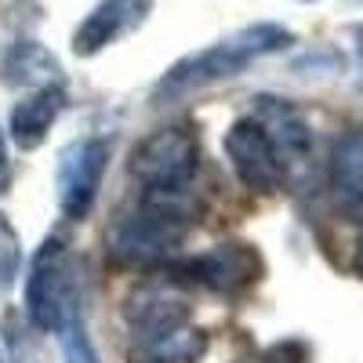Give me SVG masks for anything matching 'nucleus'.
Segmentation results:
<instances>
[{
    "instance_id": "nucleus-11",
    "label": "nucleus",
    "mask_w": 363,
    "mask_h": 363,
    "mask_svg": "<svg viewBox=\"0 0 363 363\" xmlns=\"http://www.w3.org/2000/svg\"><path fill=\"white\" fill-rule=\"evenodd\" d=\"M66 109V87H37L33 95H26L8 120V135L22 153L40 149L55 128V120Z\"/></svg>"
},
{
    "instance_id": "nucleus-1",
    "label": "nucleus",
    "mask_w": 363,
    "mask_h": 363,
    "mask_svg": "<svg viewBox=\"0 0 363 363\" xmlns=\"http://www.w3.org/2000/svg\"><path fill=\"white\" fill-rule=\"evenodd\" d=\"M291 44H294V33L287 26L255 22V26L240 29V33L211 44L203 51H193L186 58H178V62L160 77L153 99L157 102H174L182 95H189V91H200L207 84H218V80H229L236 73H244L251 62H258V58H265V55H277Z\"/></svg>"
},
{
    "instance_id": "nucleus-10",
    "label": "nucleus",
    "mask_w": 363,
    "mask_h": 363,
    "mask_svg": "<svg viewBox=\"0 0 363 363\" xmlns=\"http://www.w3.org/2000/svg\"><path fill=\"white\" fill-rule=\"evenodd\" d=\"M207 330L182 320L153 335H138L135 345L128 349V363H200L207 356Z\"/></svg>"
},
{
    "instance_id": "nucleus-18",
    "label": "nucleus",
    "mask_w": 363,
    "mask_h": 363,
    "mask_svg": "<svg viewBox=\"0 0 363 363\" xmlns=\"http://www.w3.org/2000/svg\"><path fill=\"white\" fill-rule=\"evenodd\" d=\"M8 167H11V157H8V142H4V131H0V189L8 182Z\"/></svg>"
},
{
    "instance_id": "nucleus-7",
    "label": "nucleus",
    "mask_w": 363,
    "mask_h": 363,
    "mask_svg": "<svg viewBox=\"0 0 363 363\" xmlns=\"http://www.w3.org/2000/svg\"><path fill=\"white\" fill-rule=\"evenodd\" d=\"M106 167H109L106 138H80L62 149V157H58V207L69 222H84L91 215Z\"/></svg>"
},
{
    "instance_id": "nucleus-17",
    "label": "nucleus",
    "mask_w": 363,
    "mask_h": 363,
    "mask_svg": "<svg viewBox=\"0 0 363 363\" xmlns=\"http://www.w3.org/2000/svg\"><path fill=\"white\" fill-rule=\"evenodd\" d=\"M269 363H309V345L287 338V342L269 349Z\"/></svg>"
},
{
    "instance_id": "nucleus-19",
    "label": "nucleus",
    "mask_w": 363,
    "mask_h": 363,
    "mask_svg": "<svg viewBox=\"0 0 363 363\" xmlns=\"http://www.w3.org/2000/svg\"><path fill=\"white\" fill-rule=\"evenodd\" d=\"M352 272L363 280V229L356 233V247H352Z\"/></svg>"
},
{
    "instance_id": "nucleus-20",
    "label": "nucleus",
    "mask_w": 363,
    "mask_h": 363,
    "mask_svg": "<svg viewBox=\"0 0 363 363\" xmlns=\"http://www.w3.org/2000/svg\"><path fill=\"white\" fill-rule=\"evenodd\" d=\"M356 51H359V62H363V29L356 33Z\"/></svg>"
},
{
    "instance_id": "nucleus-6",
    "label": "nucleus",
    "mask_w": 363,
    "mask_h": 363,
    "mask_svg": "<svg viewBox=\"0 0 363 363\" xmlns=\"http://www.w3.org/2000/svg\"><path fill=\"white\" fill-rule=\"evenodd\" d=\"M225 157L251 193H277L287 182V157L258 116H244L225 131Z\"/></svg>"
},
{
    "instance_id": "nucleus-4",
    "label": "nucleus",
    "mask_w": 363,
    "mask_h": 363,
    "mask_svg": "<svg viewBox=\"0 0 363 363\" xmlns=\"http://www.w3.org/2000/svg\"><path fill=\"white\" fill-rule=\"evenodd\" d=\"M128 171L142 182L145 193L186 189L200 171V135L186 124H171L145 135L128 157Z\"/></svg>"
},
{
    "instance_id": "nucleus-15",
    "label": "nucleus",
    "mask_w": 363,
    "mask_h": 363,
    "mask_svg": "<svg viewBox=\"0 0 363 363\" xmlns=\"http://www.w3.org/2000/svg\"><path fill=\"white\" fill-rule=\"evenodd\" d=\"M55 335H58V345H62L66 363H102V359H99V352H95V345H91V335H87L84 316H77V320L62 323V327L55 330Z\"/></svg>"
},
{
    "instance_id": "nucleus-21",
    "label": "nucleus",
    "mask_w": 363,
    "mask_h": 363,
    "mask_svg": "<svg viewBox=\"0 0 363 363\" xmlns=\"http://www.w3.org/2000/svg\"><path fill=\"white\" fill-rule=\"evenodd\" d=\"M301 4H313V0H301Z\"/></svg>"
},
{
    "instance_id": "nucleus-5",
    "label": "nucleus",
    "mask_w": 363,
    "mask_h": 363,
    "mask_svg": "<svg viewBox=\"0 0 363 363\" xmlns=\"http://www.w3.org/2000/svg\"><path fill=\"white\" fill-rule=\"evenodd\" d=\"M171 272L189 284H200L203 291L218 298H240L265 280V258L247 240H225V244L211 247L203 255H193L186 262L171 265Z\"/></svg>"
},
{
    "instance_id": "nucleus-2",
    "label": "nucleus",
    "mask_w": 363,
    "mask_h": 363,
    "mask_svg": "<svg viewBox=\"0 0 363 363\" xmlns=\"http://www.w3.org/2000/svg\"><path fill=\"white\" fill-rule=\"evenodd\" d=\"M182 193H149L138 207L116 215L106 229V251L116 265H160L186 240L189 211L182 207Z\"/></svg>"
},
{
    "instance_id": "nucleus-8",
    "label": "nucleus",
    "mask_w": 363,
    "mask_h": 363,
    "mask_svg": "<svg viewBox=\"0 0 363 363\" xmlns=\"http://www.w3.org/2000/svg\"><path fill=\"white\" fill-rule=\"evenodd\" d=\"M149 15H153V0H99L73 29V55L77 58L102 55L109 44L142 29Z\"/></svg>"
},
{
    "instance_id": "nucleus-3",
    "label": "nucleus",
    "mask_w": 363,
    "mask_h": 363,
    "mask_svg": "<svg viewBox=\"0 0 363 363\" xmlns=\"http://www.w3.org/2000/svg\"><path fill=\"white\" fill-rule=\"evenodd\" d=\"M26 313L37 330L55 335L62 323L84 316V298L77 280V262L66 247V240L48 236L33 255L26 280Z\"/></svg>"
},
{
    "instance_id": "nucleus-12",
    "label": "nucleus",
    "mask_w": 363,
    "mask_h": 363,
    "mask_svg": "<svg viewBox=\"0 0 363 363\" xmlns=\"http://www.w3.org/2000/svg\"><path fill=\"white\" fill-rule=\"evenodd\" d=\"M0 80L11 87H66L58 58L40 40H15L0 55Z\"/></svg>"
},
{
    "instance_id": "nucleus-13",
    "label": "nucleus",
    "mask_w": 363,
    "mask_h": 363,
    "mask_svg": "<svg viewBox=\"0 0 363 363\" xmlns=\"http://www.w3.org/2000/svg\"><path fill=\"white\" fill-rule=\"evenodd\" d=\"M255 116L262 120V128L272 135V142L280 145L284 157H306V153H309V142H313L309 124H306V116H301L287 99L262 95Z\"/></svg>"
},
{
    "instance_id": "nucleus-9",
    "label": "nucleus",
    "mask_w": 363,
    "mask_h": 363,
    "mask_svg": "<svg viewBox=\"0 0 363 363\" xmlns=\"http://www.w3.org/2000/svg\"><path fill=\"white\" fill-rule=\"evenodd\" d=\"M124 320L135 327V335H153V330L189 320V301L174 291V280L153 277L124 298Z\"/></svg>"
},
{
    "instance_id": "nucleus-14",
    "label": "nucleus",
    "mask_w": 363,
    "mask_h": 363,
    "mask_svg": "<svg viewBox=\"0 0 363 363\" xmlns=\"http://www.w3.org/2000/svg\"><path fill=\"white\" fill-rule=\"evenodd\" d=\"M330 189L349 207H363V124L342 131L330 149Z\"/></svg>"
},
{
    "instance_id": "nucleus-16",
    "label": "nucleus",
    "mask_w": 363,
    "mask_h": 363,
    "mask_svg": "<svg viewBox=\"0 0 363 363\" xmlns=\"http://www.w3.org/2000/svg\"><path fill=\"white\" fill-rule=\"evenodd\" d=\"M18 265H22V240H18L15 225L0 215V287L15 284Z\"/></svg>"
}]
</instances>
